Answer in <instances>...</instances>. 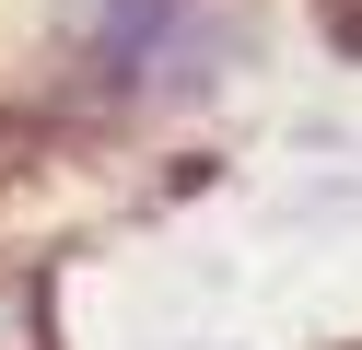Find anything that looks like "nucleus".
I'll list each match as a JSON object with an SVG mask.
<instances>
[{"label":"nucleus","mask_w":362,"mask_h":350,"mask_svg":"<svg viewBox=\"0 0 362 350\" xmlns=\"http://www.w3.org/2000/svg\"><path fill=\"white\" fill-rule=\"evenodd\" d=\"M327 23H339V47H362V12H351V0H327Z\"/></svg>","instance_id":"nucleus-2"},{"label":"nucleus","mask_w":362,"mask_h":350,"mask_svg":"<svg viewBox=\"0 0 362 350\" xmlns=\"http://www.w3.org/2000/svg\"><path fill=\"white\" fill-rule=\"evenodd\" d=\"M0 350H47V280L0 269Z\"/></svg>","instance_id":"nucleus-1"}]
</instances>
